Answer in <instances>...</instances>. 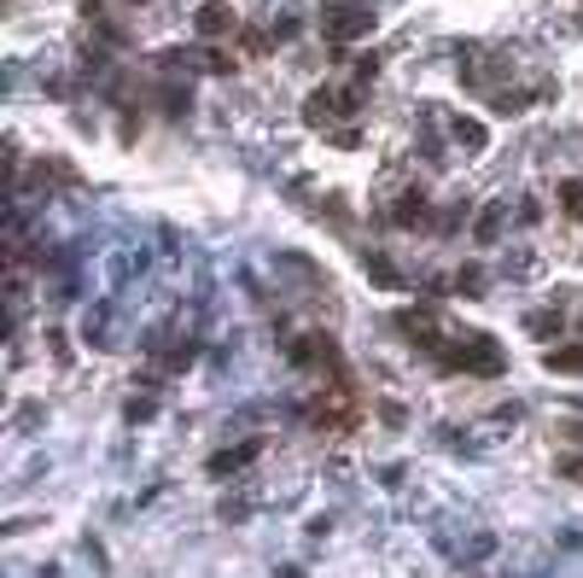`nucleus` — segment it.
Instances as JSON below:
<instances>
[{
  "instance_id": "39448f33",
  "label": "nucleus",
  "mask_w": 583,
  "mask_h": 578,
  "mask_svg": "<svg viewBox=\"0 0 583 578\" xmlns=\"http://www.w3.org/2000/svg\"><path fill=\"white\" fill-rule=\"evenodd\" d=\"M449 129H455V140H462V147H485V123H473V117H455Z\"/></svg>"
},
{
  "instance_id": "20e7f679",
  "label": "nucleus",
  "mask_w": 583,
  "mask_h": 578,
  "mask_svg": "<svg viewBox=\"0 0 583 578\" xmlns=\"http://www.w3.org/2000/svg\"><path fill=\"white\" fill-rule=\"evenodd\" d=\"M549 368H554V375H583V345H560V350H549Z\"/></svg>"
},
{
  "instance_id": "6e6552de",
  "label": "nucleus",
  "mask_w": 583,
  "mask_h": 578,
  "mask_svg": "<svg viewBox=\"0 0 583 578\" xmlns=\"http://www.w3.org/2000/svg\"><path fill=\"white\" fill-rule=\"evenodd\" d=\"M531 334H560V316H531Z\"/></svg>"
},
{
  "instance_id": "f257e3e1",
  "label": "nucleus",
  "mask_w": 583,
  "mask_h": 578,
  "mask_svg": "<svg viewBox=\"0 0 583 578\" xmlns=\"http://www.w3.org/2000/svg\"><path fill=\"white\" fill-rule=\"evenodd\" d=\"M444 362H449V368H467V375H496V368H502V350H496L485 334H473L467 345L444 350Z\"/></svg>"
},
{
  "instance_id": "423d86ee",
  "label": "nucleus",
  "mask_w": 583,
  "mask_h": 578,
  "mask_svg": "<svg viewBox=\"0 0 583 578\" xmlns=\"http://www.w3.org/2000/svg\"><path fill=\"white\" fill-rule=\"evenodd\" d=\"M560 211L583 217V181H560Z\"/></svg>"
},
{
  "instance_id": "7ed1b4c3",
  "label": "nucleus",
  "mask_w": 583,
  "mask_h": 578,
  "mask_svg": "<svg viewBox=\"0 0 583 578\" xmlns=\"http://www.w3.org/2000/svg\"><path fill=\"white\" fill-rule=\"evenodd\" d=\"M368 30H373V12H327L332 41H350V35H368Z\"/></svg>"
},
{
  "instance_id": "0eeeda50",
  "label": "nucleus",
  "mask_w": 583,
  "mask_h": 578,
  "mask_svg": "<svg viewBox=\"0 0 583 578\" xmlns=\"http://www.w3.org/2000/svg\"><path fill=\"white\" fill-rule=\"evenodd\" d=\"M257 456V444H240V450H227V456L211 462V473H227V467H240V462H252Z\"/></svg>"
},
{
  "instance_id": "f03ea898",
  "label": "nucleus",
  "mask_w": 583,
  "mask_h": 578,
  "mask_svg": "<svg viewBox=\"0 0 583 578\" xmlns=\"http://www.w3.org/2000/svg\"><path fill=\"white\" fill-rule=\"evenodd\" d=\"M193 24H199V35H227V30L240 24V18H234V7H227V0H204Z\"/></svg>"
}]
</instances>
